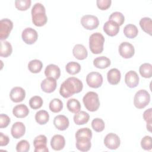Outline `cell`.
I'll return each instance as SVG.
<instances>
[{
  "mask_svg": "<svg viewBox=\"0 0 152 152\" xmlns=\"http://www.w3.org/2000/svg\"><path fill=\"white\" fill-rule=\"evenodd\" d=\"M45 75L46 77H50L57 80L61 75L60 68L55 64H49L45 69Z\"/></svg>",
  "mask_w": 152,
  "mask_h": 152,
  "instance_id": "44dd1931",
  "label": "cell"
},
{
  "mask_svg": "<svg viewBox=\"0 0 152 152\" xmlns=\"http://www.w3.org/2000/svg\"><path fill=\"white\" fill-rule=\"evenodd\" d=\"M119 53L124 58L128 59L132 57L135 53L134 46L127 42H122L119 46Z\"/></svg>",
  "mask_w": 152,
  "mask_h": 152,
  "instance_id": "30bf717a",
  "label": "cell"
},
{
  "mask_svg": "<svg viewBox=\"0 0 152 152\" xmlns=\"http://www.w3.org/2000/svg\"><path fill=\"white\" fill-rule=\"evenodd\" d=\"M76 138V147L81 151H88L91 146V139L86 136H77Z\"/></svg>",
  "mask_w": 152,
  "mask_h": 152,
  "instance_id": "4fadbf2b",
  "label": "cell"
},
{
  "mask_svg": "<svg viewBox=\"0 0 152 152\" xmlns=\"http://www.w3.org/2000/svg\"><path fill=\"white\" fill-rule=\"evenodd\" d=\"M74 56L79 60H83L87 57L88 52L84 46L81 44H77L74 46L72 49Z\"/></svg>",
  "mask_w": 152,
  "mask_h": 152,
  "instance_id": "7402d4cb",
  "label": "cell"
},
{
  "mask_svg": "<svg viewBox=\"0 0 152 152\" xmlns=\"http://www.w3.org/2000/svg\"><path fill=\"white\" fill-rule=\"evenodd\" d=\"M121 78V74L119 69L112 68L110 69L107 74V78L108 82L112 85L118 84Z\"/></svg>",
  "mask_w": 152,
  "mask_h": 152,
  "instance_id": "603a6c76",
  "label": "cell"
},
{
  "mask_svg": "<svg viewBox=\"0 0 152 152\" xmlns=\"http://www.w3.org/2000/svg\"><path fill=\"white\" fill-rule=\"evenodd\" d=\"M30 149V144L27 140H23L19 141L16 145V150L18 152H27Z\"/></svg>",
  "mask_w": 152,
  "mask_h": 152,
  "instance_id": "60d3db41",
  "label": "cell"
},
{
  "mask_svg": "<svg viewBox=\"0 0 152 152\" xmlns=\"http://www.w3.org/2000/svg\"><path fill=\"white\" fill-rule=\"evenodd\" d=\"M140 26L141 28L150 36L152 34V21L149 17L142 18L140 21Z\"/></svg>",
  "mask_w": 152,
  "mask_h": 152,
  "instance_id": "f546056e",
  "label": "cell"
},
{
  "mask_svg": "<svg viewBox=\"0 0 152 152\" xmlns=\"http://www.w3.org/2000/svg\"><path fill=\"white\" fill-rule=\"evenodd\" d=\"M150 101V95L145 90H140L134 97V106L138 109H143L148 104Z\"/></svg>",
  "mask_w": 152,
  "mask_h": 152,
  "instance_id": "5b68a950",
  "label": "cell"
},
{
  "mask_svg": "<svg viewBox=\"0 0 152 152\" xmlns=\"http://www.w3.org/2000/svg\"><path fill=\"white\" fill-rule=\"evenodd\" d=\"M12 113L18 118H23L28 115L29 109L26 105L24 104H20L13 108Z\"/></svg>",
  "mask_w": 152,
  "mask_h": 152,
  "instance_id": "cb8c5ba5",
  "label": "cell"
},
{
  "mask_svg": "<svg viewBox=\"0 0 152 152\" xmlns=\"http://www.w3.org/2000/svg\"><path fill=\"white\" fill-rule=\"evenodd\" d=\"M104 144L105 146L109 149H117L121 144L119 137L114 133H109L107 134L104 139Z\"/></svg>",
  "mask_w": 152,
  "mask_h": 152,
  "instance_id": "8fae6325",
  "label": "cell"
},
{
  "mask_svg": "<svg viewBox=\"0 0 152 152\" xmlns=\"http://www.w3.org/2000/svg\"><path fill=\"white\" fill-rule=\"evenodd\" d=\"M13 27L12 22L8 18H4L0 21V39H7Z\"/></svg>",
  "mask_w": 152,
  "mask_h": 152,
  "instance_id": "ba28073f",
  "label": "cell"
},
{
  "mask_svg": "<svg viewBox=\"0 0 152 152\" xmlns=\"http://www.w3.org/2000/svg\"><path fill=\"white\" fill-rule=\"evenodd\" d=\"M10 118L6 114L1 113L0 115V128H4L7 127L10 123Z\"/></svg>",
  "mask_w": 152,
  "mask_h": 152,
  "instance_id": "f6af8a7d",
  "label": "cell"
},
{
  "mask_svg": "<svg viewBox=\"0 0 152 152\" xmlns=\"http://www.w3.org/2000/svg\"><path fill=\"white\" fill-rule=\"evenodd\" d=\"M124 33L126 37L133 39L138 35V30L136 26L132 24H129L125 26L124 28Z\"/></svg>",
  "mask_w": 152,
  "mask_h": 152,
  "instance_id": "4316f807",
  "label": "cell"
},
{
  "mask_svg": "<svg viewBox=\"0 0 152 152\" xmlns=\"http://www.w3.org/2000/svg\"><path fill=\"white\" fill-rule=\"evenodd\" d=\"M34 152H48L49 149L47 147V138L44 135L37 136L34 141Z\"/></svg>",
  "mask_w": 152,
  "mask_h": 152,
  "instance_id": "7c38bea8",
  "label": "cell"
},
{
  "mask_svg": "<svg viewBox=\"0 0 152 152\" xmlns=\"http://www.w3.org/2000/svg\"><path fill=\"white\" fill-rule=\"evenodd\" d=\"M31 13L32 22L35 26L41 27L47 23L48 18L46 14V10L41 3H36L32 7Z\"/></svg>",
  "mask_w": 152,
  "mask_h": 152,
  "instance_id": "7a4b0ae2",
  "label": "cell"
},
{
  "mask_svg": "<svg viewBox=\"0 0 152 152\" xmlns=\"http://www.w3.org/2000/svg\"><path fill=\"white\" fill-rule=\"evenodd\" d=\"M104 37L100 33L96 32L90 35L89 37V48L94 54L101 53L103 50Z\"/></svg>",
  "mask_w": 152,
  "mask_h": 152,
  "instance_id": "3957f363",
  "label": "cell"
},
{
  "mask_svg": "<svg viewBox=\"0 0 152 152\" xmlns=\"http://www.w3.org/2000/svg\"><path fill=\"white\" fill-rule=\"evenodd\" d=\"M12 52V48L11 43L6 40L1 42L0 55L2 57L7 58L9 56Z\"/></svg>",
  "mask_w": 152,
  "mask_h": 152,
  "instance_id": "83f0119b",
  "label": "cell"
},
{
  "mask_svg": "<svg viewBox=\"0 0 152 152\" xmlns=\"http://www.w3.org/2000/svg\"><path fill=\"white\" fill-rule=\"evenodd\" d=\"M57 86L56 81L55 79L50 77H46L44 79L40 84L42 90L48 93H50L56 89Z\"/></svg>",
  "mask_w": 152,
  "mask_h": 152,
  "instance_id": "9a60e30c",
  "label": "cell"
},
{
  "mask_svg": "<svg viewBox=\"0 0 152 152\" xmlns=\"http://www.w3.org/2000/svg\"><path fill=\"white\" fill-rule=\"evenodd\" d=\"M66 106L68 110L74 113L79 112L81 109V104L80 102L75 99H69L67 101Z\"/></svg>",
  "mask_w": 152,
  "mask_h": 152,
  "instance_id": "4dcf8cb0",
  "label": "cell"
},
{
  "mask_svg": "<svg viewBox=\"0 0 152 152\" xmlns=\"http://www.w3.org/2000/svg\"><path fill=\"white\" fill-rule=\"evenodd\" d=\"M21 37L23 40L28 45L33 44L38 38V34L36 30L31 28H26L22 32Z\"/></svg>",
  "mask_w": 152,
  "mask_h": 152,
  "instance_id": "9c48e42d",
  "label": "cell"
},
{
  "mask_svg": "<svg viewBox=\"0 0 152 152\" xmlns=\"http://www.w3.org/2000/svg\"><path fill=\"white\" fill-rule=\"evenodd\" d=\"M110 60L104 56L97 57L93 60V65L94 66L100 69L106 68L110 66Z\"/></svg>",
  "mask_w": 152,
  "mask_h": 152,
  "instance_id": "d4e9b609",
  "label": "cell"
},
{
  "mask_svg": "<svg viewBox=\"0 0 152 152\" xmlns=\"http://www.w3.org/2000/svg\"><path fill=\"white\" fill-rule=\"evenodd\" d=\"M89 118L90 116L88 113L85 111H80L74 115L73 119L75 124L80 125L87 123L89 121Z\"/></svg>",
  "mask_w": 152,
  "mask_h": 152,
  "instance_id": "484cf974",
  "label": "cell"
},
{
  "mask_svg": "<svg viewBox=\"0 0 152 152\" xmlns=\"http://www.w3.org/2000/svg\"><path fill=\"white\" fill-rule=\"evenodd\" d=\"M53 124L58 129L64 131L69 126V122L66 116L62 115H59L54 118Z\"/></svg>",
  "mask_w": 152,
  "mask_h": 152,
  "instance_id": "e0dca14e",
  "label": "cell"
},
{
  "mask_svg": "<svg viewBox=\"0 0 152 152\" xmlns=\"http://www.w3.org/2000/svg\"><path fill=\"white\" fill-rule=\"evenodd\" d=\"M141 145L145 150H151L152 148L151 137L148 135L144 137L141 141Z\"/></svg>",
  "mask_w": 152,
  "mask_h": 152,
  "instance_id": "b9f144b4",
  "label": "cell"
},
{
  "mask_svg": "<svg viewBox=\"0 0 152 152\" xmlns=\"http://www.w3.org/2000/svg\"><path fill=\"white\" fill-rule=\"evenodd\" d=\"M83 88V83L78 78L71 77L65 80L61 85L60 94L64 98H68L75 93H80Z\"/></svg>",
  "mask_w": 152,
  "mask_h": 152,
  "instance_id": "6da1fadb",
  "label": "cell"
},
{
  "mask_svg": "<svg viewBox=\"0 0 152 152\" xmlns=\"http://www.w3.org/2000/svg\"><path fill=\"white\" fill-rule=\"evenodd\" d=\"M36 121L40 125L46 124L49 119V115L46 110H40L36 112L35 115Z\"/></svg>",
  "mask_w": 152,
  "mask_h": 152,
  "instance_id": "f1b7e54d",
  "label": "cell"
},
{
  "mask_svg": "<svg viewBox=\"0 0 152 152\" xmlns=\"http://www.w3.org/2000/svg\"><path fill=\"white\" fill-rule=\"evenodd\" d=\"M75 137L77 136H86L90 137V138H92V131L88 128H83L79 129L75 133Z\"/></svg>",
  "mask_w": 152,
  "mask_h": 152,
  "instance_id": "7bdbcfd3",
  "label": "cell"
},
{
  "mask_svg": "<svg viewBox=\"0 0 152 152\" xmlns=\"http://www.w3.org/2000/svg\"><path fill=\"white\" fill-rule=\"evenodd\" d=\"M10 97L11 100L15 103L21 102L26 97V91L22 87H14L10 91Z\"/></svg>",
  "mask_w": 152,
  "mask_h": 152,
  "instance_id": "5bb4252c",
  "label": "cell"
},
{
  "mask_svg": "<svg viewBox=\"0 0 152 152\" xmlns=\"http://www.w3.org/2000/svg\"><path fill=\"white\" fill-rule=\"evenodd\" d=\"M31 3L30 0H16L15 1V6L18 10L25 11L30 8Z\"/></svg>",
  "mask_w": 152,
  "mask_h": 152,
  "instance_id": "f35d334b",
  "label": "cell"
},
{
  "mask_svg": "<svg viewBox=\"0 0 152 152\" xmlns=\"http://www.w3.org/2000/svg\"><path fill=\"white\" fill-rule=\"evenodd\" d=\"M109 20H112L118 24L119 26H122L125 21L124 15L120 12H113L109 16Z\"/></svg>",
  "mask_w": 152,
  "mask_h": 152,
  "instance_id": "d590c367",
  "label": "cell"
},
{
  "mask_svg": "<svg viewBox=\"0 0 152 152\" xmlns=\"http://www.w3.org/2000/svg\"><path fill=\"white\" fill-rule=\"evenodd\" d=\"M65 145V140L64 136L56 134L52 137L50 140V145L55 150H61L64 148Z\"/></svg>",
  "mask_w": 152,
  "mask_h": 152,
  "instance_id": "ffe728a7",
  "label": "cell"
},
{
  "mask_svg": "<svg viewBox=\"0 0 152 152\" xmlns=\"http://www.w3.org/2000/svg\"><path fill=\"white\" fill-rule=\"evenodd\" d=\"M87 85L94 88L100 87L103 83V77L101 74L97 72H91L86 77Z\"/></svg>",
  "mask_w": 152,
  "mask_h": 152,
  "instance_id": "8992f818",
  "label": "cell"
},
{
  "mask_svg": "<svg viewBox=\"0 0 152 152\" xmlns=\"http://www.w3.org/2000/svg\"><path fill=\"white\" fill-rule=\"evenodd\" d=\"M10 142L9 137L4 135L2 132H0V145L1 147L7 145Z\"/></svg>",
  "mask_w": 152,
  "mask_h": 152,
  "instance_id": "bcb514c9",
  "label": "cell"
},
{
  "mask_svg": "<svg viewBox=\"0 0 152 152\" xmlns=\"http://www.w3.org/2000/svg\"><path fill=\"white\" fill-rule=\"evenodd\" d=\"M43 67V64L41 61L33 59L30 61L28 64V69L32 73L39 72Z\"/></svg>",
  "mask_w": 152,
  "mask_h": 152,
  "instance_id": "d6a6232c",
  "label": "cell"
},
{
  "mask_svg": "<svg viewBox=\"0 0 152 152\" xmlns=\"http://www.w3.org/2000/svg\"><path fill=\"white\" fill-rule=\"evenodd\" d=\"M86 108L90 112L96 111L100 106V101L97 93L94 91H88L83 99Z\"/></svg>",
  "mask_w": 152,
  "mask_h": 152,
  "instance_id": "277c9868",
  "label": "cell"
},
{
  "mask_svg": "<svg viewBox=\"0 0 152 152\" xmlns=\"http://www.w3.org/2000/svg\"><path fill=\"white\" fill-rule=\"evenodd\" d=\"M139 77L134 71H129L125 75V81L129 88L137 87L139 83Z\"/></svg>",
  "mask_w": 152,
  "mask_h": 152,
  "instance_id": "2e32d148",
  "label": "cell"
},
{
  "mask_svg": "<svg viewBox=\"0 0 152 152\" xmlns=\"http://www.w3.org/2000/svg\"><path fill=\"white\" fill-rule=\"evenodd\" d=\"M139 71L142 77L148 78L152 76V65L149 63H144L141 65Z\"/></svg>",
  "mask_w": 152,
  "mask_h": 152,
  "instance_id": "1f68e13d",
  "label": "cell"
},
{
  "mask_svg": "<svg viewBox=\"0 0 152 152\" xmlns=\"http://www.w3.org/2000/svg\"><path fill=\"white\" fill-rule=\"evenodd\" d=\"M103 31L109 36H116L119 31V26L112 20H108L103 26Z\"/></svg>",
  "mask_w": 152,
  "mask_h": 152,
  "instance_id": "d6986e66",
  "label": "cell"
},
{
  "mask_svg": "<svg viewBox=\"0 0 152 152\" xmlns=\"http://www.w3.org/2000/svg\"><path fill=\"white\" fill-rule=\"evenodd\" d=\"M65 69L68 74L75 75L81 71V65L77 62H69L66 65Z\"/></svg>",
  "mask_w": 152,
  "mask_h": 152,
  "instance_id": "836d02e7",
  "label": "cell"
},
{
  "mask_svg": "<svg viewBox=\"0 0 152 152\" xmlns=\"http://www.w3.org/2000/svg\"><path fill=\"white\" fill-rule=\"evenodd\" d=\"M26 132V126L21 122H15L11 127V133L12 136L16 139L23 137Z\"/></svg>",
  "mask_w": 152,
  "mask_h": 152,
  "instance_id": "ac0fdd59",
  "label": "cell"
},
{
  "mask_svg": "<svg viewBox=\"0 0 152 152\" xmlns=\"http://www.w3.org/2000/svg\"><path fill=\"white\" fill-rule=\"evenodd\" d=\"M43 101L41 97L39 96H34L29 100V105L31 108L33 109H37L42 107Z\"/></svg>",
  "mask_w": 152,
  "mask_h": 152,
  "instance_id": "8d00e7d4",
  "label": "cell"
},
{
  "mask_svg": "<svg viewBox=\"0 0 152 152\" xmlns=\"http://www.w3.org/2000/svg\"><path fill=\"white\" fill-rule=\"evenodd\" d=\"M49 109L54 113H58L63 109V103L59 99H53L49 103Z\"/></svg>",
  "mask_w": 152,
  "mask_h": 152,
  "instance_id": "e575fe53",
  "label": "cell"
},
{
  "mask_svg": "<svg viewBox=\"0 0 152 152\" xmlns=\"http://www.w3.org/2000/svg\"><path fill=\"white\" fill-rule=\"evenodd\" d=\"M151 113H152V109L151 108H149L147 110H145L143 113L144 119L147 122V125H146L147 129L149 132L151 131V124H152Z\"/></svg>",
  "mask_w": 152,
  "mask_h": 152,
  "instance_id": "ab89813d",
  "label": "cell"
},
{
  "mask_svg": "<svg viewBox=\"0 0 152 152\" xmlns=\"http://www.w3.org/2000/svg\"><path fill=\"white\" fill-rule=\"evenodd\" d=\"M111 3V0H97L96 1L97 7L102 10H106L109 8Z\"/></svg>",
  "mask_w": 152,
  "mask_h": 152,
  "instance_id": "ee69618b",
  "label": "cell"
},
{
  "mask_svg": "<svg viewBox=\"0 0 152 152\" xmlns=\"http://www.w3.org/2000/svg\"><path fill=\"white\" fill-rule=\"evenodd\" d=\"M91 126L95 131L99 132L103 131L105 127V124L101 118H96L92 121Z\"/></svg>",
  "mask_w": 152,
  "mask_h": 152,
  "instance_id": "74e56055",
  "label": "cell"
},
{
  "mask_svg": "<svg viewBox=\"0 0 152 152\" xmlns=\"http://www.w3.org/2000/svg\"><path fill=\"white\" fill-rule=\"evenodd\" d=\"M81 25L87 30L96 28L99 24L98 18L93 15H84L81 18Z\"/></svg>",
  "mask_w": 152,
  "mask_h": 152,
  "instance_id": "52a82bcc",
  "label": "cell"
}]
</instances>
